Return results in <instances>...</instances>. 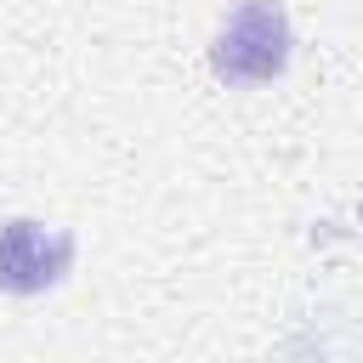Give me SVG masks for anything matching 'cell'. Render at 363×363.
I'll list each match as a JSON object with an SVG mask.
<instances>
[{
	"label": "cell",
	"instance_id": "obj_1",
	"mask_svg": "<svg viewBox=\"0 0 363 363\" xmlns=\"http://www.w3.org/2000/svg\"><path fill=\"white\" fill-rule=\"evenodd\" d=\"M289 57H295V28H289L284 0H238L210 40V68L233 91L284 79Z\"/></svg>",
	"mask_w": 363,
	"mask_h": 363
},
{
	"label": "cell",
	"instance_id": "obj_2",
	"mask_svg": "<svg viewBox=\"0 0 363 363\" xmlns=\"http://www.w3.org/2000/svg\"><path fill=\"white\" fill-rule=\"evenodd\" d=\"M74 255H79V244L62 227H45L34 216L0 221V295L34 301V295L57 289L74 272Z\"/></svg>",
	"mask_w": 363,
	"mask_h": 363
},
{
	"label": "cell",
	"instance_id": "obj_3",
	"mask_svg": "<svg viewBox=\"0 0 363 363\" xmlns=\"http://www.w3.org/2000/svg\"><path fill=\"white\" fill-rule=\"evenodd\" d=\"M357 227H363V204H357Z\"/></svg>",
	"mask_w": 363,
	"mask_h": 363
}]
</instances>
